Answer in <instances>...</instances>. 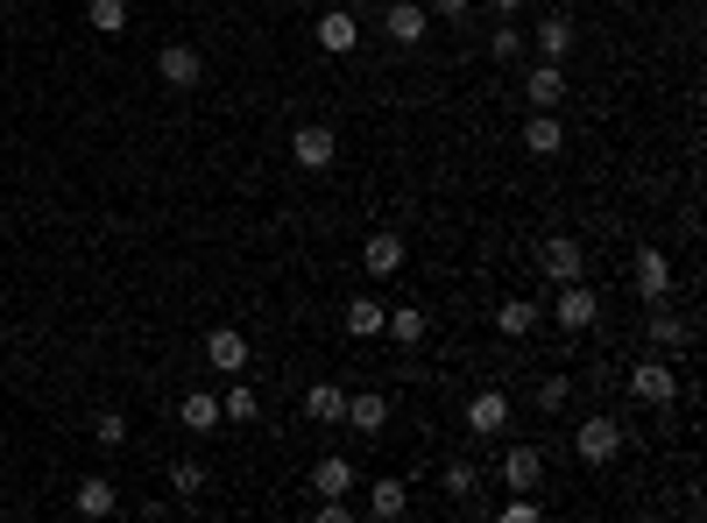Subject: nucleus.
<instances>
[{"mask_svg": "<svg viewBox=\"0 0 707 523\" xmlns=\"http://www.w3.org/2000/svg\"><path fill=\"white\" fill-rule=\"evenodd\" d=\"M595 319H602V298H595V283H587V276L552 283V325H559V333H587Z\"/></svg>", "mask_w": 707, "mask_h": 523, "instance_id": "f257e3e1", "label": "nucleus"}, {"mask_svg": "<svg viewBox=\"0 0 707 523\" xmlns=\"http://www.w3.org/2000/svg\"><path fill=\"white\" fill-rule=\"evenodd\" d=\"M573 453H580V467H608V460L623 453V418H608V411L580 418V432H573Z\"/></svg>", "mask_w": 707, "mask_h": 523, "instance_id": "f03ea898", "label": "nucleus"}, {"mask_svg": "<svg viewBox=\"0 0 707 523\" xmlns=\"http://www.w3.org/2000/svg\"><path fill=\"white\" fill-rule=\"evenodd\" d=\"M629 283H637L644 304H658L665 290H673V255H665V248H637V262H629Z\"/></svg>", "mask_w": 707, "mask_h": 523, "instance_id": "7ed1b4c3", "label": "nucleus"}, {"mask_svg": "<svg viewBox=\"0 0 707 523\" xmlns=\"http://www.w3.org/2000/svg\"><path fill=\"white\" fill-rule=\"evenodd\" d=\"M629 396H637V403H673L679 396V375H673V361H637V368H629Z\"/></svg>", "mask_w": 707, "mask_h": 523, "instance_id": "20e7f679", "label": "nucleus"}, {"mask_svg": "<svg viewBox=\"0 0 707 523\" xmlns=\"http://www.w3.org/2000/svg\"><path fill=\"white\" fill-rule=\"evenodd\" d=\"M538 269L552 283H573V276H587V248L573 241V234H552L545 248H538Z\"/></svg>", "mask_w": 707, "mask_h": 523, "instance_id": "39448f33", "label": "nucleus"}, {"mask_svg": "<svg viewBox=\"0 0 707 523\" xmlns=\"http://www.w3.org/2000/svg\"><path fill=\"white\" fill-rule=\"evenodd\" d=\"M495 481H503V489H517V495H531V489L545 481V453H538V445H509L503 467H495Z\"/></svg>", "mask_w": 707, "mask_h": 523, "instance_id": "423d86ee", "label": "nucleus"}, {"mask_svg": "<svg viewBox=\"0 0 707 523\" xmlns=\"http://www.w3.org/2000/svg\"><path fill=\"white\" fill-rule=\"evenodd\" d=\"M291 157H297V170H326V163L340 157V134L319 128V121H304V128L291 134Z\"/></svg>", "mask_w": 707, "mask_h": 523, "instance_id": "0eeeda50", "label": "nucleus"}, {"mask_svg": "<svg viewBox=\"0 0 707 523\" xmlns=\"http://www.w3.org/2000/svg\"><path fill=\"white\" fill-rule=\"evenodd\" d=\"M156 79H163L170 92H191V86H199V79H205V57H199V50H191V43H170V50L156 57Z\"/></svg>", "mask_w": 707, "mask_h": 523, "instance_id": "6e6552de", "label": "nucleus"}, {"mask_svg": "<svg viewBox=\"0 0 707 523\" xmlns=\"http://www.w3.org/2000/svg\"><path fill=\"white\" fill-rule=\"evenodd\" d=\"M524 149H531V157H559V149H566L559 107H531V121H524Z\"/></svg>", "mask_w": 707, "mask_h": 523, "instance_id": "1a4fd4ad", "label": "nucleus"}, {"mask_svg": "<svg viewBox=\"0 0 707 523\" xmlns=\"http://www.w3.org/2000/svg\"><path fill=\"white\" fill-rule=\"evenodd\" d=\"M524 100H531V107H559V100H566V71H559V57H538V64L524 71Z\"/></svg>", "mask_w": 707, "mask_h": 523, "instance_id": "9d476101", "label": "nucleus"}, {"mask_svg": "<svg viewBox=\"0 0 707 523\" xmlns=\"http://www.w3.org/2000/svg\"><path fill=\"white\" fill-rule=\"evenodd\" d=\"M382 29H390V43H425L432 14L417 8V0H390V8H382Z\"/></svg>", "mask_w": 707, "mask_h": 523, "instance_id": "9b49d317", "label": "nucleus"}, {"mask_svg": "<svg viewBox=\"0 0 707 523\" xmlns=\"http://www.w3.org/2000/svg\"><path fill=\"white\" fill-rule=\"evenodd\" d=\"M644 333H652V346H658V354H679V346L694 340V325H686V319L673 312V304L658 298V304H652V319H644Z\"/></svg>", "mask_w": 707, "mask_h": 523, "instance_id": "f8f14e48", "label": "nucleus"}, {"mask_svg": "<svg viewBox=\"0 0 707 523\" xmlns=\"http://www.w3.org/2000/svg\"><path fill=\"white\" fill-rule=\"evenodd\" d=\"M467 432H474V439L509 432V396H503V390H482V396L467 403Z\"/></svg>", "mask_w": 707, "mask_h": 523, "instance_id": "ddd939ff", "label": "nucleus"}, {"mask_svg": "<svg viewBox=\"0 0 707 523\" xmlns=\"http://www.w3.org/2000/svg\"><path fill=\"white\" fill-rule=\"evenodd\" d=\"M538 319H545V304H531V298H503V304H495V333H503V340H531Z\"/></svg>", "mask_w": 707, "mask_h": 523, "instance_id": "4468645a", "label": "nucleus"}, {"mask_svg": "<svg viewBox=\"0 0 707 523\" xmlns=\"http://www.w3.org/2000/svg\"><path fill=\"white\" fill-rule=\"evenodd\" d=\"M354 43H361V22H354L347 8H326V14H319V50H326V57H347Z\"/></svg>", "mask_w": 707, "mask_h": 523, "instance_id": "2eb2a0df", "label": "nucleus"}, {"mask_svg": "<svg viewBox=\"0 0 707 523\" xmlns=\"http://www.w3.org/2000/svg\"><path fill=\"white\" fill-rule=\"evenodd\" d=\"M205 361H213L220 375H241V368H248V340L234 333V325H213V333H205Z\"/></svg>", "mask_w": 707, "mask_h": 523, "instance_id": "dca6fc26", "label": "nucleus"}, {"mask_svg": "<svg viewBox=\"0 0 707 523\" xmlns=\"http://www.w3.org/2000/svg\"><path fill=\"white\" fill-rule=\"evenodd\" d=\"M178 424H184L191 439H205L213 424H226V418H220V396H213V390H191V396L178 403Z\"/></svg>", "mask_w": 707, "mask_h": 523, "instance_id": "f3484780", "label": "nucleus"}, {"mask_svg": "<svg viewBox=\"0 0 707 523\" xmlns=\"http://www.w3.org/2000/svg\"><path fill=\"white\" fill-rule=\"evenodd\" d=\"M71 510H79V516H113V510H121V495H113L107 474H85L79 489H71Z\"/></svg>", "mask_w": 707, "mask_h": 523, "instance_id": "a211bd4d", "label": "nucleus"}, {"mask_svg": "<svg viewBox=\"0 0 707 523\" xmlns=\"http://www.w3.org/2000/svg\"><path fill=\"white\" fill-rule=\"evenodd\" d=\"M340 424H354V432L361 439H382V424H390V396H347V418H340Z\"/></svg>", "mask_w": 707, "mask_h": 523, "instance_id": "6ab92c4d", "label": "nucleus"}, {"mask_svg": "<svg viewBox=\"0 0 707 523\" xmlns=\"http://www.w3.org/2000/svg\"><path fill=\"white\" fill-rule=\"evenodd\" d=\"M361 269H368V276H396V269H404V241H396V234H368V241H361Z\"/></svg>", "mask_w": 707, "mask_h": 523, "instance_id": "aec40b11", "label": "nucleus"}, {"mask_svg": "<svg viewBox=\"0 0 707 523\" xmlns=\"http://www.w3.org/2000/svg\"><path fill=\"white\" fill-rule=\"evenodd\" d=\"M304 418L340 424V418H347V390H340V382H312V390H304Z\"/></svg>", "mask_w": 707, "mask_h": 523, "instance_id": "412c9836", "label": "nucleus"}, {"mask_svg": "<svg viewBox=\"0 0 707 523\" xmlns=\"http://www.w3.org/2000/svg\"><path fill=\"white\" fill-rule=\"evenodd\" d=\"M382 333H390L396 346H417V340L432 333V319L417 312V304H390V319H382Z\"/></svg>", "mask_w": 707, "mask_h": 523, "instance_id": "4be33fe9", "label": "nucleus"}, {"mask_svg": "<svg viewBox=\"0 0 707 523\" xmlns=\"http://www.w3.org/2000/svg\"><path fill=\"white\" fill-rule=\"evenodd\" d=\"M354 481H361V467H354V460H340V453H326V460L312 467V489H319V495H347Z\"/></svg>", "mask_w": 707, "mask_h": 523, "instance_id": "5701e85b", "label": "nucleus"}, {"mask_svg": "<svg viewBox=\"0 0 707 523\" xmlns=\"http://www.w3.org/2000/svg\"><path fill=\"white\" fill-rule=\"evenodd\" d=\"M404 510H411V489H404V481H390V474H382L375 489H368V516H382V523H390V516H404Z\"/></svg>", "mask_w": 707, "mask_h": 523, "instance_id": "b1692460", "label": "nucleus"}, {"mask_svg": "<svg viewBox=\"0 0 707 523\" xmlns=\"http://www.w3.org/2000/svg\"><path fill=\"white\" fill-rule=\"evenodd\" d=\"M382 319H390V304H382V298H354V304H347V333H354V340H375Z\"/></svg>", "mask_w": 707, "mask_h": 523, "instance_id": "393cba45", "label": "nucleus"}, {"mask_svg": "<svg viewBox=\"0 0 707 523\" xmlns=\"http://www.w3.org/2000/svg\"><path fill=\"white\" fill-rule=\"evenodd\" d=\"M531 43H538V57H566L573 50V22L566 14H545V22L531 29Z\"/></svg>", "mask_w": 707, "mask_h": 523, "instance_id": "a878e982", "label": "nucleus"}, {"mask_svg": "<svg viewBox=\"0 0 707 523\" xmlns=\"http://www.w3.org/2000/svg\"><path fill=\"white\" fill-rule=\"evenodd\" d=\"M205 481H213V467H205V460H170V489H178L184 502H199Z\"/></svg>", "mask_w": 707, "mask_h": 523, "instance_id": "bb28decb", "label": "nucleus"}, {"mask_svg": "<svg viewBox=\"0 0 707 523\" xmlns=\"http://www.w3.org/2000/svg\"><path fill=\"white\" fill-rule=\"evenodd\" d=\"M85 22L100 36H121L128 29V0H85Z\"/></svg>", "mask_w": 707, "mask_h": 523, "instance_id": "cd10ccee", "label": "nucleus"}, {"mask_svg": "<svg viewBox=\"0 0 707 523\" xmlns=\"http://www.w3.org/2000/svg\"><path fill=\"white\" fill-rule=\"evenodd\" d=\"M438 481H446L453 502H467L474 489H482V467H474V460H446V474H438Z\"/></svg>", "mask_w": 707, "mask_h": 523, "instance_id": "c85d7f7f", "label": "nucleus"}, {"mask_svg": "<svg viewBox=\"0 0 707 523\" xmlns=\"http://www.w3.org/2000/svg\"><path fill=\"white\" fill-rule=\"evenodd\" d=\"M255 411H262V396L248 390V382H234V390L220 396V418H226V424H248V418H255Z\"/></svg>", "mask_w": 707, "mask_h": 523, "instance_id": "c756f323", "label": "nucleus"}, {"mask_svg": "<svg viewBox=\"0 0 707 523\" xmlns=\"http://www.w3.org/2000/svg\"><path fill=\"white\" fill-rule=\"evenodd\" d=\"M488 57H495V64H509V57H524V29L495 22V36H488Z\"/></svg>", "mask_w": 707, "mask_h": 523, "instance_id": "7c9ffc66", "label": "nucleus"}, {"mask_svg": "<svg viewBox=\"0 0 707 523\" xmlns=\"http://www.w3.org/2000/svg\"><path fill=\"white\" fill-rule=\"evenodd\" d=\"M566 403H573V382H566V375H545V382H538V411L552 418V411H566Z\"/></svg>", "mask_w": 707, "mask_h": 523, "instance_id": "2f4dec72", "label": "nucleus"}, {"mask_svg": "<svg viewBox=\"0 0 707 523\" xmlns=\"http://www.w3.org/2000/svg\"><path fill=\"white\" fill-rule=\"evenodd\" d=\"M92 432H100V445L113 453V445H128V418L121 411H100V418H92Z\"/></svg>", "mask_w": 707, "mask_h": 523, "instance_id": "473e14b6", "label": "nucleus"}, {"mask_svg": "<svg viewBox=\"0 0 707 523\" xmlns=\"http://www.w3.org/2000/svg\"><path fill=\"white\" fill-rule=\"evenodd\" d=\"M319 523H354V510H347V495H319V510H312Z\"/></svg>", "mask_w": 707, "mask_h": 523, "instance_id": "72a5a7b5", "label": "nucleus"}, {"mask_svg": "<svg viewBox=\"0 0 707 523\" xmlns=\"http://www.w3.org/2000/svg\"><path fill=\"white\" fill-rule=\"evenodd\" d=\"M495 516H503V523H531V516H545V510H538V495H517V502H503Z\"/></svg>", "mask_w": 707, "mask_h": 523, "instance_id": "f704fd0d", "label": "nucleus"}, {"mask_svg": "<svg viewBox=\"0 0 707 523\" xmlns=\"http://www.w3.org/2000/svg\"><path fill=\"white\" fill-rule=\"evenodd\" d=\"M467 8H474V0H432V14H438V22H461Z\"/></svg>", "mask_w": 707, "mask_h": 523, "instance_id": "c9c22d12", "label": "nucleus"}, {"mask_svg": "<svg viewBox=\"0 0 707 523\" xmlns=\"http://www.w3.org/2000/svg\"><path fill=\"white\" fill-rule=\"evenodd\" d=\"M495 14H524V0H495Z\"/></svg>", "mask_w": 707, "mask_h": 523, "instance_id": "e433bc0d", "label": "nucleus"}]
</instances>
